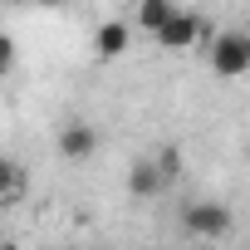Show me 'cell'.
<instances>
[{"label": "cell", "instance_id": "obj_8", "mask_svg": "<svg viewBox=\"0 0 250 250\" xmlns=\"http://www.w3.org/2000/svg\"><path fill=\"white\" fill-rule=\"evenodd\" d=\"M20 187H25V172H20V162L0 157V201H5V196H15Z\"/></svg>", "mask_w": 250, "mask_h": 250}, {"label": "cell", "instance_id": "obj_9", "mask_svg": "<svg viewBox=\"0 0 250 250\" xmlns=\"http://www.w3.org/2000/svg\"><path fill=\"white\" fill-rule=\"evenodd\" d=\"M15 59H20V49H15V40L0 30V79H10L15 74Z\"/></svg>", "mask_w": 250, "mask_h": 250}, {"label": "cell", "instance_id": "obj_1", "mask_svg": "<svg viewBox=\"0 0 250 250\" xmlns=\"http://www.w3.org/2000/svg\"><path fill=\"white\" fill-rule=\"evenodd\" d=\"M206 54H211V74L216 79H245L250 74V35L245 30H221L206 40Z\"/></svg>", "mask_w": 250, "mask_h": 250}, {"label": "cell", "instance_id": "obj_7", "mask_svg": "<svg viewBox=\"0 0 250 250\" xmlns=\"http://www.w3.org/2000/svg\"><path fill=\"white\" fill-rule=\"evenodd\" d=\"M182 5L177 0H138V10H133V30H143V35H157L172 15H177Z\"/></svg>", "mask_w": 250, "mask_h": 250}, {"label": "cell", "instance_id": "obj_3", "mask_svg": "<svg viewBox=\"0 0 250 250\" xmlns=\"http://www.w3.org/2000/svg\"><path fill=\"white\" fill-rule=\"evenodd\" d=\"M162 49H172V54H182V49H196L201 40H211V30H206V20L196 15V10H177L157 35H152Z\"/></svg>", "mask_w": 250, "mask_h": 250}, {"label": "cell", "instance_id": "obj_11", "mask_svg": "<svg viewBox=\"0 0 250 250\" xmlns=\"http://www.w3.org/2000/svg\"><path fill=\"white\" fill-rule=\"evenodd\" d=\"M35 5H49V10H59V5H64V0H35Z\"/></svg>", "mask_w": 250, "mask_h": 250}, {"label": "cell", "instance_id": "obj_2", "mask_svg": "<svg viewBox=\"0 0 250 250\" xmlns=\"http://www.w3.org/2000/svg\"><path fill=\"white\" fill-rule=\"evenodd\" d=\"M230 226H235V216H230L226 201H191V206L182 211V230H187L191 240H226Z\"/></svg>", "mask_w": 250, "mask_h": 250}, {"label": "cell", "instance_id": "obj_12", "mask_svg": "<svg viewBox=\"0 0 250 250\" xmlns=\"http://www.w3.org/2000/svg\"><path fill=\"white\" fill-rule=\"evenodd\" d=\"M0 250H20V245H15V240H0Z\"/></svg>", "mask_w": 250, "mask_h": 250}, {"label": "cell", "instance_id": "obj_4", "mask_svg": "<svg viewBox=\"0 0 250 250\" xmlns=\"http://www.w3.org/2000/svg\"><path fill=\"white\" fill-rule=\"evenodd\" d=\"M98 128L93 123H83V118H74V123H64L59 128V138H54V147H59V157L64 162H88L93 152H98Z\"/></svg>", "mask_w": 250, "mask_h": 250}, {"label": "cell", "instance_id": "obj_6", "mask_svg": "<svg viewBox=\"0 0 250 250\" xmlns=\"http://www.w3.org/2000/svg\"><path fill=\"white\" fill-rule=\"evenodd\" d=\"M133 44V20H103L93 30V54L98 59H123Z\"/></svg>", "mask_w": 250, "mask_h": 250}, {"label": "cell", "instance_id": "obj_5", "mask_svg": "<svg viewBox=\"0 0 250 250\" xmlns=\"http://www.w3.org/2000/svg\"><path fill=\"white\" fill-rule=\"evenodd\" d=\"M167 187H172V177L162 172V162H157V157H138V162L128 167V196L152 201V196H162Z\"/></svg>", "mask_w": 250, "mask_h": 250}, {"label": "cell", "instance_id": "obj_10", "mask_svg": "<svg viewBox=\"0 0 250 250\" xmlns=\"http://www.w3.org/2000/svg\"><path fill=\"white\" fill-rule=\"evenodd\" d=\"M157 162H162V172H167V177H172V182H177V177H182V152H177V147H172V143H167V147H162V152H157Z\"/></svg>", "mask_w": 250, "mask_h": 250}, {"label": "cell", "instance_id": "obj_15", "mask_svg": "<svg viewBox=\"0 0 250 250\" xmlns=\"http://www.w3.org/2000/svg\"><path fill=\"white\" fill-rule=\"evenodd\" d=\"M245 162H250V152H245Z\"/></svg>", "mask_w": 250, "mask_h": 250}, {"label": "cell", "instance_id": "obj_13", "mask_svg": "<svg viewBox=\"0 0 250 250\" xmlns=\"http://www.w3.org/2000/svg\"><path fill=\"white\" fill-rule=\"evenodd\" d=\"M10 5H35V0H10Z\"/></svg>", "mask_w": 250, "mask_h": 250}, {"label": "cell", "instance_id": "obj_14", "mask_svg": "<svg viewBox=\"0 0 250 250\" xmlns=\"http://www.w3.org/2000/svg\"><path fill=\"white\" fill-rule=\"evenodd\" d=\"M0 240H5V230H0Z\"/></svg>", "mask_w": 250, "mask_h": 250}]
</instances>
